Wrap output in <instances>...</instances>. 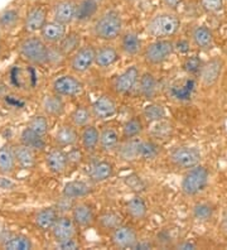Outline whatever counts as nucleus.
<instances>
[{"label": "nucleus", "instance_id": "nucleus-1", "mask_svg": "<svg viewBox=\"0 0 227 250\" xmlns=\"http://www.w3.org/2000/svg\"><path fill=\"white\" fill-rule=\"evenodd\" d=\"M94 36L101 41H114L121 36L123 32V18L120 13L114 9L106 10L95 21L92 27Z\"/></svg>", "mask_w": 227, "mask_h": 250}, {"label": "nucleus", "instance_id": "nucleus-2", "mask_svg": "<svg viewBox=\"0 0 227 250\" xmlns=\"http://www.w3.org/2000/svg\"><path fill=\"white\" fill-rule=\"evenodd\" d=\"M18 52L25 61L36 66L49 63L51 48L41 37H27L19 43Z\"/></svg>", "mask_w": 227, "mask_h": 250}, {"label": "nucleus", "instance_id": "nucleus-3", "mask_svg": "<svg viewBox=\"0 0 227 250\" xmlns=\"http://www.w3.org/2000/svg\"><path fill=\"white\" fill-rule=\"evenodd\" d=\"M181 28V19L173 13H161L154 16L146 24L149 36L157 40H165L177 34Z\"/></svg>", "mask_w": 227, "mask_h": 250}, {"label": "nucleus", "instance_id": "nucleus-4", "mask_svg": "<svg viewBox=\"0 0 227 250\" xmlns=\"http://www.w3.org/2000/svg\"><path fill=\"white\" fill-rule=\"evenodd\" d=\"M209 180V172L205 166H196L187 169L186 174L182 178L181 189L182 193L187 197L200 195L207 187Z\"/></svg>", "mask_w": 227, "mask_h": 250}, {"label": "nucleus", "instance_id": "nucleus-5", "mask_svg": "<svg viewBox=\"0 0 227 250\" xmlns=\"http://www.w3.org/2000/svg\"><path fill=\"white\" fill-rule=\"evenodd\" d=\"M174 43L169 40H157L144 48L143 57L144 61L151 66H158L169 60L170 56L174 52Z\"/></svg>", "mask_w": 227, "mask_h": 250}, {"label": "nucleus", "instance_id": "nucleus-6", "mask_svg": "<svg viewBox=\"0 0 227 250\" xmlns=\"http://www.w3.org/2000/svg\"><path fill=\"white\" fill-rule=\"evenodd\" d=\"M169 159L174 167L181 168V169H189L200 165L202 154L196 146H181L170 152Z\"/></svg>", "mask_w": 227, "mask_h": 250}, {"label": "nucleus", "instance_id": "nucleus-7", "mask_svg": "<svg viewBox=\"0 0 227 250\" xmlns=\"http://www.w3.org/2000/svg\"><path fill=\"white\" fill-rule=\"evenodd\" d=\"M52 90L61 98H76L83 91V83L72 75H62L53 81Z\"/></svg>", "mask_w": 227, "mask_h": 250}, {"label": "nucleus", "instance_id": "nucleus-8", "mask_svg": "<svg viewBox=\"0 0 227 250\" xmlns=\"http://www.w3.org/2000/svg\"><path fill=\"white\" fill-rule=\"evenodd\" d=\"M96 48L91 44L80 47L70 60V67L76 73H85L95 64Z\"/></svg>", "mask_w": 227, "mask_h": 250}, {"label": "nucleus", "instance_id": "nucleus-9", "mask_svg": "<svg viewBox=\"0 0 227 250\" xmlns=\"http://www.w3.org/2000/svg\"><path fill=\"white\" fill-rule=\"evenodd\" d=\"M225 67V61L221 57H212L203 64L200 72V80L202 86L212 87L218 83Z\"/></svg>", "mask_w": 227, "mask_h": 250}, {"label": "nucleus", "instance_id": "nucleus-10", "mask_svg": "<svg viewBox=\"0 0 227 250\" xmlns=\"http://www.w3.org/2000/svg\"><path fill=\"white\" fill-rule=\"evenodd\" d=\"M140 71L138 66H130L114 80L112 87L114 91L119 95H125L134 89V86L139 83Z\"/></svg>", "mask_w": 227, "mask_h": 250}, {"label": "nucleus", "instance_id": "nucleus-11", "mask_svg": "<svg viewBox=\"0 0 227 250\" xmlns=\"http://www.w3.org/2000/svg\"><path fill=\"white\" fill-rule=\"evenodd\" d=\"M139 241L138 234L135 230L129 225L118 226L115 230L111 231V243L114 247L119 248V249H129L136 245V243Z\"/></svg>", "mask_w": 227, "mask_h": 250}, {"label": "nucleus", "instance_id": "nucleus-12", "mask_svg": "<svg viewBox=\"0 0 227 250\" xmlns=\"http://www.w3.org/2000/svg\"><path fill=\"white\" fill-rule=\"evenodd\" d=\"M91 111L94 115V119L105 120L112 118L118 111L115 100L109 95H101L91 105Z\"/></svg>", "mask_w": 227, "mask_h": 250}, {"label": "nucleus", "instance_id": "nucleus-13", "mask_svg": "<svg viewBox=\"0 0 227 250\" xmlns=\"http://www.w3.org/2000/svg\"><path fill=\"white\" fill-rule=\"evenodd\" d=\"M52 235L57 243L61 241L68 240V239H72L76 236V232H77V225L73 221L72 216H60L56 221V224L52 228Z\"/></svg>", "mask_w": 227, "mask_h": 250}, {"label": "nucleus", "instance_id": "nucleus-14", "mask_svg": "<svg viewBox=\"0 0 227 250\" xmlns=\"http://www.w3.org/2000/svg\"><path fill=\"white\" fill-rule=\"evenodd\" d=\"M45 23H47V9L42 5H34L28 10L25 16L24 29L29 33L41 32Z\"/></svg>", "mask_w": 227, "mask_h": 250}, {"label": "nucleus", "instance_id": "nucleus-15", "mask_svg": "<svg viewBox=\"0 0 227 250\" xmlns=\"http://www.w3.org/2000/svg\"><path fill=\"white\" fill-rule=\"evenodd\" d=\"M77 4L73 0H58L53 5V21L67 25L76 18Z\"/></svg>", "mask_w": 227, "mask_h": 250}, {"label": "nucleus", "instance_id": "nucleus-16", "mask_svg": "<svg viewBox=\"0 0 227 250\" xmlns=\"http://www.w3.org/2000/svg\"><path fill=\"white\" fill-rule=\"evenodd\" d=\"M191 40L194 46L202 51H209L215 47L213 33L206 25H194L191 31Z\"/></svg>", "mask_w": 227, "mask_h": 250}, {"label": "nucleus", "instance_id": "nucleus-17", "mask_svg": "<svg viewBox=\"0 0 227 250\" xmlns=\"http://www.w3.org/2000/svg\"><path fill=\"white\" fill-rule=\"evenodd\" d=\"M66 34V25L56 21H47L44 27L41 29V38L47 44H57L63 40Z\"/></svg>", "mask_w": 227, "mask_h": 250}, {"label": "nucleus", "instance_id": "nucleus-18", "mask_svg": "<svg viewBox=\"0 0 227 250\" xmlns=\"http://www.w3.org/2000/svg\"><path fill=\"white\" fill-rule=\"evenodd\" d=\"M72 219L76 225L82 229H86L91 226L95 221L94 210L91 208L90 205L79 202L72 206Z\"/></svg>", "mask_w": 227, "mask_h": 250}, {"label": "nucleus", "instance_id": "nucleus-19", "mask_svg": "<svg viewBox=\"0 0 227 250\" xmlns=\"http://www.w3.org/2000/svg\"><path fill=\"white\" fill-rule=\"evenodd\" d=\"M114 174V166L109 161H97L90 166L88 178L95 183H101L107 181Z\"/></svg>", "mask_w": 227, "mask_h": 250}, {"label": "nucleus", "instance_id": "nucleus-20", "mask_svg": "<svg viewBox=\"0 0 227 250\" xmlns=\"http://www.w3.org/2000/svg\"><path fill=\"white\" fill-rule=\"evenodd\" d=\"M82 149L87 153H94L100 146V131L94 125H86L83 126L80 134Z\"/></svg>", "mask_w": 227, "mask_h": 250}, {"label": "nucleus", "instance_id": "nucleus-21", "mask_svg": "<svg viewBox=\"0 0 227 250\" xmlns=\"http://www.w3.org/2000/svg\"><path fill=\"white\" fill-rule=\"evenodd\" d=\"M45 165L48 167V169L53 173H63L66 171L68 166H70V161H68V156L67 153H64L62 149H52L51 152L45 156Z\"/></svg>", "mask_w": 227, "mask_h": 250}, {"label": "nucleus", "instance_id": "nucleus-22", "mask_svg": "<svg viewBox=\"0 0 227 250\" xmlns=\"http://www.w3.org/2000/svg\"><path fill=\"white\" fill-rule=\"evenodd\" d=\"M120 60L118 49L110 44H103L96 49V57H95V64L100 68H109Z\"/></svg>", "mask_w": 227, "mask_h": 250}, {"label": "nucleus", "instance_id": "nucleus-23", "mask_svg": "<svg viewBox=\"0 0 227 250\" xmlns=\"http://www.w3.org/2000/svg\"><path fill=\"white\" fill-rule=\"evenodd\" d=\"M120 49L126 56H136L143 51V42L139 34L127 31L120 36Z\"/></svg>", "mask_w": 227, "mask_h": 250}, {"label": "nucleus", "instance_id": "nucleus-24", "mask_svg": "<svg viewBox=\"0 0 227 250\" xmlns=\"http://www.w3.org/2000/svg\"><path fill=\"white\" fill-rule=\"evenodd\" d=\"M80 139V135L76 130V126L72 124H63L58 128L57 133L55 135V142L61 148L66 146H73L77 144Z\"/></svg>", "mask_w": 227, "mask_h": 250}, {"label": "nucleus", "instance_id": "nucleus-25", "mask_svg": "<svg viewBox=\"0 0 227 250\" xmlns=\"http://www.w3.org/2000/svg\"><path fill=\"white\" fill-rule=\"evenodd\" d=\"M92 192V187L88 182L85 181L77 180V181H71L67 182L63 187L62 191V196L70 200H77V198H82L88 196Z\"/></svg>", "mask_w": 227, "mask_h": 250}, {"label": "nucleus", "instance_id": "nucleus-26", "mask_svg": "<svg viewBox=\"0 0 227 250\" xmlns=\"http://www.w3.org/2000/svg\"><path fill=\"white\" fill-rule=\"evenodd\" d=\"M121 143V135L115 128L107 126L100 131V148L103 152L111 153L116 152L118 146Z\"/></svg>", "mask_w": 227, "mask_h": 250}, {"label": "nucleus", "instance_id": "nucleus-27", "mask_svg": "<svg viewBox=\"0 0 227 250\" xmlns=\"http://www.w3.org/2000/svg\"><path fill=\"white\" fill-rule=\"evenodd\" d=\"M125 210H126V214L133 220H136V221L144 220L146 217V215H148V206H146V202L144 201V198L139 195L134 196V197H131L130 200L126 202V205H125Z\"/></svg>", "mask_w": 227, "mask_h": 250}, {"label": "nucleus", "instance_id": "nucleus-28", "mask_svg": "<svg viewBox=\"0 0 227 250\" xmlns=\"http://www.w3.org/2000/svg\"><path fill=\"white\" fill-rule=\"evenodd\" d=\"M58 217H60V215H58L57 208H44L37 212L36 217H34V223L41 230L48 231V230H52Z\"/></svg>", "mask_w": 227, "mask_h": 250}, {"label": "nucleus", "instance_id": "nucleus-29", "mask_svg": "<svg viewBox=\"0 0 227 250\" xmlns=\"http://www.w3.org/2000/svg\"><path fill=\"white\" fill-rule=\"evenodd\" d=\"M161 154V146L154 141L138 138V161H154Z\"/></svg>", "mask_w": 227, "mask_h": 250}, {"label": "nucleus", "instance_id": "nucleus-30", "mask_svg": "<svg viewBox=\"0 0 227 250\" xmlns=\"http://www.w3.org/2000/svg\"><path fill=\"white\" fill-rule=\"evenodd\" d=\"M21 143L33 150H44L45 148L44 135L37 133L29 126L21 133Z\"/></svg>", "mask_w": 227, "mask_h": 250}, {"label": "nucleus", "instance_id": "nucleus-31", "mask_svg": "<svg viewBox=\"0 0 227 250\" xmlns=\"http://www.w3.org/2000/svg\"><path fill=\"white\" fill-rule=\"evenodd\" d=\"M139 91L143 98L146 99V100H153L157 96L158 81L153 73L145 72L140 76Z\"/></svg>", "mask_w": 227, "mask_h": 250}, {"label": "nucleus", "instance_id": "nucleus-32", "mask_svg": "<svg viewBox=\"0 0 227 250\" xmlns=\"http://www.w3.org/2000/svg\"><path fill=\"white\" fill-rule=\"evenodd\" d=\"M42 109L48 116H61L64 113V103L57 94L45 95L42 100Z\"/></svg>", "mask_w": 227, "mask_h": 250}, {"label": "nucleus", "instance_id": "nucleus-33", "mask_svg": "<svg viewBox=\"0 0 227 250\" xmlns=\"http://www.w3.org/2000/svg\"><path fill=\"white\" fill-rule=\"evenodd\" d=\"M14 149V156L17 165L23 169H32L36 165V158H34V150L25 146L24 144L17 146L13 148Z\"/></svg>", "mask_w": 227, "mask_h": 250}, {"label": "nucleus", "instance_id": "nucleus-34", "mask_svg": "<svg viewBox=\"0 0 227 250\" xmlns=\"http://www.w3.org/2000/svg\"><path fill=\"white\" fill-rule=\"evenodd\" d=\"M81 47V34L77 32H70L58 43V49L63 56H72Z\"/></svg>", "mask_w": 227, "mask_h": 250}, {"label": "nucleus", "instance_id": "nucleus-35", "mask_svg": "<svg viewBox=\"0 0 227 250\" xmlns=\"http://www.w3.org/2000/svg\"><path fill=\"white\" fill-rule=\"evenodd\" d=\"M100 4L94 0H81L76 8V21H87L92 17L96 16Z\"/></svg>", "mask_w": 227, "mask_h": 250}, {"label": "nucleus", "instance_id": "nucleus-36", "mask_svg": "<svg viewBox=\"0 0 227 250\" xmlns=\"http://www.w3.org/2000/svg\"><path fill=\"white\" fill-rule=\"evenodd\" d=\"M144 130V124L143 120L139 116H133L129 120L124 123L123 128H121V138L126 141V139H134L138 138Z\"/></svg>", "mask_w": 227, "mask_h": 250}, {"label": "nucleus", "instance_id": "nucleus-37", "mask_svg": "<svg viewBox=\"0 0 227 250\" xmlns=\"http://www.w3.org/2000/svg\"><path fill=\"white\" fill-rule=\"evenodd\" d=\"M17 161H15L14 149L5 144L0 148V173L10 174L14 171Z\"/></svg>", "mask_w": 227, "mask_h": 250}, {"label": "nucleus", "instance_id": "nucleus-38", "mask_svg": "<svg viewBox=\"0 0 227 250\" xmlns=\"http://www.w3.org/2000/svg\"><path fill=\"white\" fill-rule=\"evenodd\" d=\"M94 119L91 107L87 106H77L70 115L71 124L75 125L76 128H83L90 124L91 120Z\"/></svg>", "mask_w": 227, "mask_h": 250}, {"label": "nucleus", "instance_id": "nucleus-39", "mask_svg": "<svg viewBox=\"0 0 227 250\" xmlns=\"http://www.w3.org/2000/svg\"><path fill=\"white\" fill-rule=\"evenodd\" d=\"M165 109H164L163 105L161 104L150 103V104H148L144 109H143V118H144L148 123L161 122V120H163L164 118H165Z\"/></svg>", "mask_w": 227, "mask_h": 250}, {"label": "nucleus", "instance_id": "nucleus-40", "mask_svg": "<svg viewBox=\"0 0 227 250\" xmlns=\"http://www.w3.org/2000/svg\"><path fill=\"white\" fill-rule=\"evenodd\" d=\"M4 248L9 250H29L33 248V244L24 235H15L4 243Z\"/></svg>", "mask_w": 227, "mask_h": 250}, {"label": "nucleus", "instance_id": "nucleus-41", "mask_svg": "<svg viewBox=\"0 0 227 250\" xmlns=\"http://www.w3.org/2000/svg\"><path fill=\"white\" fill-rule=\"evenodd\" d=\"M192 216L196 221H200V223L208 221L213 216V208L209 204H206V202L194 205L193 210H192Z\"/></svg>", "mask_w": 227, "mask_h": 250}, {"label": "nucleus", "instance_id": "nucleus-42", "mask_svg": "<svg viewBox=\"0 0 227 250\" xmlns=\"http://www.w3.org/2000/svg\"><path fill=\"white\" fill-rule=\"evenodd\" d=\"M121 224H123L121 216L115 214V212H106V214L101 215L99 217V225H100V228L103 230H107V231L109 230L110 231L115 230Z\"/></svg>", "mask_w": 227, "mask_h": 250}, {"label": "nucleus", "instance_id": "nucleus-43", "mask_svg": "<svg viewBox=\"0 0 227 250\" xmlns=\"http://www.w3.org/2000/svg\"><path fill=\"white\" fill-rule=\"evenodd\" d=\"M19 21V12L17 9H5L0 13V28L13 29Z\"/></svg>", "mask_w": 227, "mask_h": 250}, {"label": "nucleus", "instance_id": "nucleus-44", "mask_svg": "<svg viewBox=\"0 0 227 250\" xmlns=\"http://www.w3.org/2000/svg\"><path fill=\"white\" fill-rule=\"evenodd\" d=\"M28 126H29L30 129H33L34 131H37V133H40V134H42V135H45L47 134V131H48L49 124H48V120H47V118H45V116L36 115L29 120V123H28Z\"/></svg>", "mask_w": 227, "mask_h": 250}, {"label": "nucleus", "instance_id": "nucleus-45", "mask_svg": "<svg viewBox=\"0 0 227 250\" xmlns=\"http://www.w3.org/2000/svg\"><path fill=\"white\" fill-rule=\"evenodd\" d=\"M157 124L153 128V131H151V134L155 139H168L170 137V133H172V126H170L168 123H164L163 120L161 122L154 123Z\"/></svg>", "mask_w": 227, "mask_h": 250}, {"label": "nucleus", "instance_id": "nucleus-46", "mask_svg": "<svg viewBox=\"0 0 227 250\" xmlns=\"http://www.w3.org/2000/svg\"><path fill=\"white\" fill-rule=\"evenodd\" d=\"M125 183L127 185L129 188H131L134 192H143V191H145V182L142 180V178L138 176V174H130V176H127L125 178Z\"/></svg>", "mask_w": 227, "mask_h": 250}, {"label": "nucleus", "instance_id": "nucleus-47", "mask_svg": "<svg viewBox=\"0 0 227 250\" xmlns=\"http://www.w3.org/2000/svg\"><path fill=\"white\" fill-rule=\"evenodd\" d=\"M202 66V62H201V60L197 56L188 57L185 61V63H183V68H185L186 72L191 73V75H196V73L201 72Z\"/></svg>", "mask_w": 227, "mask_h": 250}, {"label": "nucleus", "instance_id": "nucleus-48", "mask_svg": "<svg viewBox=\"0 0 227 250\" xmlns=\"http://www.w3.org/2000/svg\"><path fill=\"white\" fill-rule=\"evenodd\" d=\"M200 4L207 13H218L224 8V0H200Z\"/></svg>", "mask_w": 227, "mask_h": 250}, {"label": "nucleus", "instance_id": "nucleus-49", "mask_svg": "<svg viewBox=\"0 0 227 250\" xmlns=\"http://www.w3.org/2000/svg\"><path fill=\"white\" fill-rule=\"evenodd\" d=\"M57 248H60V249L62 250H75V249H79L80 244H79V241L76 240L75 238H72V239H68V240L57 243Z\"/></svg>", "mask_w": 227, "mask_h": 250}, {"label": "nucleus", "instance_id": "nucleus-50", "mask_svg": "<svg viewBox=\"0 0 227 250\" xmlns=\"http://www.w3.org/2000/svg\"><path fill=\"white\" fill-rule=\"evenodd\" d=\"M67 156H68V161H70V163H73V165L80 163L82 159V153L81 150L79 149H72L71 152L67 153Z\"/></svg>", "mask_w": 227, "mask_h": 250}, {"label": "nucleus", "instance_id": "nucleus-51", "mask_svg": "<svg viewBox=\"0 0 227 250\" xmlns=\"http://www.w3.org/2000/svg\"><path fill=\"white\" fill-rule=\"evenodd\" d=\"M183 0H162V3L166 6V8H169V9H177L179 5L182 4Z\"/></svg>", "mask_w": 227, "mask_h": 250}, {"label": "nucleus", "instance_id": "nucleus-52", "mask_svg": "<svg viewBox=\"0 0 227 250\" xmlns=\"http://www.w3.org/2000/svg\"><path fill=\"white\" fill-rule=\"evenodd\" d=\"M174 48H177L179 51V52H183V53H186V52H188V51H189V43L187 42V41H179L178 43H177V46L176 44H174Z\"/></svg>", "mask_w": 227, "mask_h": 250}, {"label": "nucleus", "instance_id": "nucleus-53", "mask_svg": "<svg viewBox=\"0 0 227 250\" xmlns=\"http://www.w3.org/2000/svg\"><path fill=\"white\" fill-rule=\"evenodd\" d=\"M178 249H196V245L193 244V243H189V241H186V243H182V244H179Z\"/></svg>", "mask_w": 227, "mask_h": 250}, {"label": "nucleus", "instance_id": "nucleus-54", "mask_svg": "<svg viewBox=\"0 0 227 250\" xmlns=\"http://www.w3.org/2000/svg\"><path fill=\"white\" fill-rule=\"evenodd\" d=\"M94 1H96V3H99V4H101L103 1V0H94Z\"/></svg>", "mask_w": 227, "mask_h": 250}, {"label": "nucleus", "instance_id": "nucleus-55", "mask_svg": "<svg viewBox=\"0 0 227 250\" xmlns=\"http://www.w3.org/2000/svg\"><path fill=\"white\" fill-rule=\"evenodd\" d=\"M127 1H133V0H127Z\"/></svg>", "mask_w": 227, "mask_h": 250}]
</instances>
